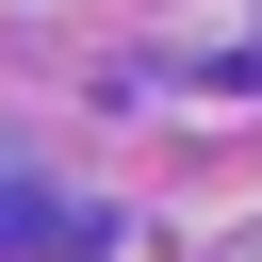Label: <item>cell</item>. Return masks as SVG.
I'll use <instances>...</instances> for the list:
<instances>
[{
    "label": "cell",
    "mask_w": 262,
    "mask_h": 262,
    "mask_svg": "<svg viewBox=\"0 0 262 262\" xmlns=\"http://www.w3.org/2000/svg\"><path fill=\"white\" fill-rule=\"evenodd\" d=\"M98 229L66 213V196H0V262H82Z\"/></svg>",
    "instance_id": "obj_1"
}]
</instances>
